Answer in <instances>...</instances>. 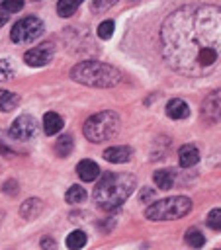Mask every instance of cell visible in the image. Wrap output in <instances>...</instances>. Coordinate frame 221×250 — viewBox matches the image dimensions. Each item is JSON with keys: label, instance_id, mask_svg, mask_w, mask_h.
<instances>
[{"label": "cell", "instance_id": "cell-1", "mask_svg": "<svg viewBox=\"0 0 221 250\" xmlns=\"http://www.w3.org/2000/svg\"><path fill=\"white\" fill-rule=\"evenodd\" d=\"M164 62L178 74L198 78L221 62V6L188 4L174 10L160 25Z\"/></svg>", "mask_w": 221, "mask_h": 250}, {"label": "cell", "instance_id": "cell-2", "mask_svg": "<svg viewBox=\"0 0 221 250\" xmlns=\"http://www.w3.org/2000/svg\"><path fill=\"white\" fill-rule=\"evenodd\" d=\"M137 180L125 172H106L94 188V203L104 211H113L133 193Z\"/></svg>", "mask_w": 221, "mask_h": 250}, {"label": "cell", "instance_id": "cell-3", "mask_svg": "<svg viewBox=\"0 0 221 250\" xmlns=\"http://www.w3.org/2000/svg\"><path fill=\"white\" fill-rule=\"evenodd\" d=\"M70 78L78 84L92 88H111L121 82V72L100 61H82L70 68Z\"/></svg>", "mask_w": 221, "mask_h": 250}, {"label": "cell", "instance_id": "cell-4", "mask_svg": "<svg viewBox=\"0 0 221 250\" xmlns=\"http://www.w3.org/2000/svg\"><path fill=\"white\" fill-rule=\"evenodd\" d=\"M117 131H119V117L113 111L94 113L84 121V127H82L84 137L88 141H92V143L110 141V139H113L117 135Z\"/></svg>", "mask_w": 221, "mask_h": 250}, {"label": "cell", "instance_id": "cell-5", "mask_svg": "<svg viewBox=\"0 0 221 250\" xmlns=\"http://www.w3.org/2000/svg\"><path fill=\"white\" fill-rule=\"evenodd\" d=\"M190 211H192V199L184 195H174L151 203L145 209V217L149 221H172L188 215Z\"/></svg>", "mask_w": 221, "mask_h": 250}, {"label": "cell", "instance_id": "cell-6", "mask_svg": "<svg viewBox=\"0 0 221 250\" xmlns=\"http://www.w3.org/2000/svg\"><path fill=\"white\" fill-rule=\"evenodd\" d=\"M41 33H43V21L35 16H27L14 23V27L10 31V39L18 45H27V43L35 41Z\"/></svg>", "mask_w": 221, "mask_h": 250}, {"label": "cell", "instance_id": "cell-7", "mask_svg": "<svg viewBox=\"0 0 221 250\" xmlns=\"http://www.w3.org/2000/svg\"><path fill=\"white\" fill-rule=\"evenodd\" d=\"M8 133L16 141H29V139H33L37 135V121L31 115L23 113V115H20V117L14 119V123L10 125V131Z\"/></svg>", "mask_w": 221, "mask_h": 250}, {"label": "cell", "instance_id": "cell-8", "mask_svg": "<svg viewBox=\"0 0 221 250\" xmlns=\"http://www.w3.org/2000/svg\"><path fill=\"white\" fill-rule=\"evenodd\" d=\"M55 55V45L53 43H41L37 47H31L29 51H25L23 61L29 66H45L47 62H51Z\"/></svg>", "mask_w": 221, "mask_h": 250}, {"label": "cell", "instance_id": "cell-9", "mask_svg": "<svg viewBox=\"0 0 221 250\" xmlns=\"http://www.w3.org/2000/svg\"><path fill=\"white\" fill-rule=\"evenodd\" d=\"M221 117V88L207 94V98L201 104V119L205 123H215Z\"/></svg>", "mask_w": 221, "mask_h": 250}, {"label": "cell", "instance_id": "cell-10", "mask_svg": "<svg viewBox=\"0 0 221 250\" xmlns=\"http://www.w3.org/2000/svg\"><path fill=\"white\" fill-rule=\"evenodd\" d=\"M131 156H133V150H131L129 146H125V145H121V146H110V148L104 150V158H106L108 162H111V164L129 162Z\"/></svg>", "mask_w": 221, "mask_h": 250}, {"label": "cell", "instance_id": "cell-11", "mask_svg": "<svg viewBox=\"0 0 221 250\" xmlns=\"http://www.w3.org/2000/svg\"><path fill=\"white\" fill-rule=\"evenodd\" d=\"M178 162L182 168H192L199 162V150L196 145H184L178 150Z\"/></svg>", "mask_w": 221, "mask_h": 250}, {"label": "cell", "instance_id": "cell-12", "mask_svg": "<svg viewBox=\"0 0 221 250\" xmlns=\"http://www.w3.org/2000/svg\"><path fill=\"white\" fill-rule=\"evenodd\" d=\"M76 174L82 182H94L100 176V166L94 160H80L76 166Z\"/></svg>", "mask_w": 221, "mask_h": 250}, {"label": "cell", "instance_id": "cell-13", "mask_svg": "<svg viewBox=\"0 0 221 250\" xmlns=\"http://www.w3.org/2000/svg\"><path fill=\"white\" fill-rule=\"evenodd\" d=\"M188 113H190V107L180 98H174L166 104V115L170 119H184V117H188Z\"/></svg>", "mask_w": 221, "mask_h": 250}, {"label": "cell", "instance_id": "cell-14", "mask_svg": "<svg viewBox=\"0 0 221 250\" xmlns=\"http://www.w3.org/2000/svg\"><path fill=\"white\" fill-rule=\"evenodd\" d=\"M41 209H43V203H41V199H37V197H29V199H25L23 203H22V207H20V215L23 217V219H35L39 213H41Z\"/></svg>", "mask_w": 221, "mask_h": 250}, {"label": "cell", "instance_id": "cell-15", "mask_svg": "<svg viewBox=\"0 0 221 250\" xmlns=\"http://www.w3.org/2000/svg\"><path fill=\"white\" fill-rule=\"evenodd\" d=\"M63 129V117L55 111H47L43 115V131L47 135H57Z\"/></svg>", "mask_w": 221, "mask_h": 250}, {"label": "cell", "instance_id": "cell-16", "mask_svg": "<svg viewBox=\"0 0 221 250\" xmlns=\"http://www.w3.org/2000/svg\"><path fill=\"white\" fill-rule=\"evenodd\" d=\"M153 182L158 189H170L174 186V170H156L153 174Z\"/></svg>", "mask_w": 221, "mask_h": 250}, {"label": "cell", "instance_id": "cell-17", "mask_svg": "<svg viewBox=\"0 0 221 250\" xmlns=\"http://www.w3.org/2000/svg\"><path fill=\"white\" fill-rule=\"evenodd\" d=\"M20 104V96L10 92V90H0V111L8 113L12 109H16Z\"/></svg>", "mask_w": 221, "mask_h": 250}, {"label": "cell", "instance_id": "cell-18", "mask_svg": "<svg viewBox=\"0 0 221 250\" xmlns=\"http://www.w3.org/2000/svg\"><path fill=\"white\" fill-rule=\"evenodd\" d=\"M184 240H186V244H188L190 248H201V246L205 244V236H203V232H201L199 229H196V227H190V229L186 230Z\"/></svg>", "mask_w": 221, "mask_h": 250}, {"label": "cell", "instance_id": "cell-19", "mask_svg": "<svg viewBox=\"0 0 221 250\" xmlns=\"http://www.w3.org/2000/svg\"><path fill=\"white\" fill-rule=\"evenodd\" d=\"M86 240H88V236H86L84 230H72V232L66 236L65 244H66L68 250H80V248H84Z\"/></svg>", "mask_w": 221, "mask_h": 250}, {"label": "cell", "instance_id": "cell-20", "mask_svg": "<svg viewBox=\"0 0 221 250\" xmlns=\"http://www.w3.org/2000/svg\"><path fill=\"white\" fill-rule=\"evenodd\" d=\"M72 146H74L72 137H70V135H63V137H59L57 143H55V152H57L61 158H66V156L72 152Z\"/></svg>", "mask_w": 221, "mask_h": 250}, {"label": "cell", "instance_id": "cell-21", "mask_svg": "<svg viewBox=\"0 0 221 250\" xmlns=\"http://www.w3.org/2000/svg\"><path fill=\"white\" fill-rule=\"evenodd\" d=\"M80 4H82V0H59L57 2V14L61 18H70L78 10Z\"/></svg>", "mask_w": 221, "mask_h": 250}, {"label": "cell", "instance_id": "cell-22", "mask_svg": "<svg viewBox=\"0 0 221 250\" xmlns=\"http://www.w3.org/2000/svg\"><path fill=\"white\" fill-rule=\"evenodd\" d=\"M65 199H66V203H72V205L82 203L86 199V189L80 188V186H70L65 193Z\"/></svg>", "mask_w": 221, "mask_h": 250}, {"label": "cell", "instance_id": "cell-23", "mask_svg": "<svg viewBox=\"0 0 221 250\" xmlns=\"http://www.w3.org/2000/svg\"><path fill=\"white\" fill-rule=\"evenodd\" d=\"M205 223H207V227L211 230H221V209H211L207 213Z\"/></svg>", "mask_w": 221, "mask_h": 250}, {"label": "cell", "instance_id": "cell-24", "mask_svg": "<svg viewBox=\"0 0 221 250\" xmlns=\"http://www.w3.org/2000/svg\"><path fill=\"white\" fill-rule=\"evenodd\" d=\"M14 76V66L8 59H0V84L8 82Z\"/></svg>", "mask_w": 221, "mask_h": 250}, {"label": "cell", "instance_id": "cell-25", "mask_svg": "<svg viewBox=\"0 0 221 250\" xmlns=\"http://www.w3.org/2000/svg\"><path fill=\"white\" fill-rule=\"evenodd\" d=\"M113 29H115V23L111 20H104L100 25H98V37L100 39H110L113 35Z\"/></svg>", "mask_w": 221, "mask_h": 250}, {"label": "cell", "instance_id": "cell-26", "mask_svg": "<svg viewBox=\"0 0 221 250\" xmlns=\"http://www.w3.org/2000/svg\"><path fill=\"white\" fill-rule=\"evenodd\" d=\"M0 8L6 14H14V12H20L23 8V0H2Z\"/></svg>", "mask_w": 221, "mask_h": 250}, {"label": "cell", "instance_id": "cell-27", "mask_svg": "<svg viewBox=\"0 0 221 250\" xmlns=\"http://www.w3.org/2000/svg\"><path fill=\"white\" fill-rule=\"evenodd\" d=\"M115 4H117V0H94V2H92V10L98 14V12L110 10V8L115 6Z\"/></svg>", "mask_w": 221, "mask_h": 250}, {"label": "cell", "instance_id": "cell-28", "mask_svg": "<svg viewBox=\"0 0 221 250\" xmlns=\"http://www.w3.org/2000/svg\"><path fill=\"white\" fill-rule=\"evenodd\" d=\"M2 191L8 193V195H16V193H18V182H16V180H8V182L2 186Z\"/></svg>", "mask_w": 221, "mask_h": 250}, {"label": "cell", "instance_id": "cell-29", "mask_svg": "<svg viewBox=\"0 0 221 250\" xmlns=\"http://www.w3.org/2000/svg\"><path fill=\"white\" fill-rule=\"evenodd\" d=\"M153 197H155V189H153V188H143L141 193H139V199H141L143 203H147V201L153 199Z\"/></svg>", "mask_w": 221, "mask_h": 250}, {"label": "cell", "instance_id": "cell-30", "mask_svg": "<svg viewBox=\"0 0 221 250\" xmlns=\"http://www.w3.org/2000/svg\"><path fill=\"white\" fill-rule=\"evenodd\" d=\"M39 244H41V248H43V250H55V248H57V242H55L51 236H43Z\"/></svg>", "mask_w": 221, "mask_h": 250}, {"label": "cell", "instance_id": "cell-31", "mask_svg": "<svg viewBox=\"0 0 221 250\" xmlns=\"http://www.w3.org/2000/svg\"><path fill=\"white\" fill-rule=\"evenodd\" d=\"M6 21H8V14H6V12H0V27H2Z\"/></svg>", "mask_w": 221, "mask_h": 250}, {"label": "cell", "instance_id": "cell-32", "mask_svg": "<svg viewBox=\"0 0 221 250\" xmlns=\"http://www.w3.org/2000/svg\"><path fill=\"white\" fill-rule=\"evenodd\" d=\"M0 152H4V154H10V148H8V146H4V145L0 143Z\"/></svg>", "mask_w": 221, "mask_h": 250}, {"label": "cell", "instance_id": "cell-33", "mask_svg": "<svg viewBox=\"0 0 221 250\" xmlns=\"http://www.w3.org/2000/svg\"><path fill=\"white\" fill-rule=\"evenodd\" d=\"M0 221H2V213H0Z\"/></svg>", "mask_w": 221, "mask_h": 250}]
</instances>
